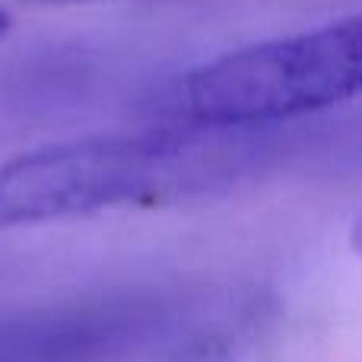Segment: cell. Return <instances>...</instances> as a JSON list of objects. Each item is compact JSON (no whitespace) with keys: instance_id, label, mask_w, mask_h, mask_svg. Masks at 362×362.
I'll return each instance as SVG.
<instances>
[{"instance_id":"277c9868","label":"cell","mask_w":362,"mask_h":362,"mask_svg":"<svg viewBox=\"0 0 362 362\" xmlns=\"http://www.w3.org/2000/svg\"><path fill=\"white\" fill-rule=\"evenodd\" d=\"M350 245H353V251L356 255H362V216L353 223V232H350Z\"/></svg>"},{"instance_id":"5b68a950","label":"cell","mask_w":362,"mask_h":362,"mask_svg":"<svg viewBox=\"0 0 362 362\" xmlns=\"http://www.w3.org/2000/svg\"><path fill=\"white\" fill-rule=\"evenodd\" d=\"M6 32H10V13H6L4 6H0V38H4Z\"/></svg>"},{"instance_id":"7a4b0ae2","label":"cell","mask_w":362,"mask_h":362,"mask_svg":"<svg viewBox=\"0 0 362 362\" xmlns=\"http://www.w3.org/2000/svg\"><path fill=\"white\" fill-rule=\"evenodd\" d=\"M362 95V13L226 51L165 83L156 124H274Z\"/></svg>"},{"instance_id":"6da1fadb","label":"cell","mask_w":362,"mask_h":362,"mask_svg":"<svg viewBox=\"0 0 362 362\" xmlns=\"http://www.w3.org/2000/svg\"><path fill=\"white\" fill-rule=\"evenodd\" d=\"M283 124H156L19 153L0 165V229L223 194L293 169L331 137Z\"/></svg>"},{"instance_id":"3957f363","label":"cell","mask_w":362,"mask_h":362,"mask_svg":"<svg viewBox=\"0 0 362 362\" xmlns=\"http://www.w3.org/2000/svg\"><path fill=\"white\" fill-rule=\"evenodd\" d=\"M16 4H32V6H64V4H93V0H16Z\"/></svg>"}]
</instances>
